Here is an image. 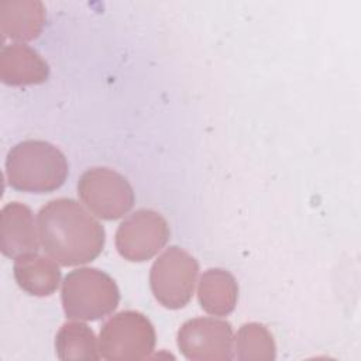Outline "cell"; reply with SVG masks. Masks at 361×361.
I'll list each match as a JSON object with an SVG mask.
<instances>
[{"instance_id":"9","label":"cell","mask_w":361,"mask_h":361,"mask_svg":"<svg viewBox=\"0 0 361 361\" xmlns=\"http://www.w3.org/2000/svg\"><path fill=\"white\" fill-rule=\"evenodd\" d=\"M31 209L20 202L7 203L0 213V250L16 259L20 255L38 252L39 233Z\"/></svg>"},{"instance_id":"3","label":"cell","mask_w":361,"mask_h":361,"mask_svg":"<svg viewBox=\"0 0 361 361\" xmlns=\"http://www.w3.org/2000/svg\"><path fill=\"white\" fill-rule=\"evenodd\" d=\"M61 299L68 319L94 322L116 310L120 292L109 274L83 267L71 271L63 278Z\"/></svg>"},{"instance_id":"5","label":"cell","mask_w":361,"mask_h":361,"mask_svg":"<svg viewBox=\"0 0 361 361\" xmlns=\"http://www.w3.org/2000/svg\"><path fill=\"white\" fill-rule=\"evenodd\" d=\"M199 264L178 245L166 248L152 264L149 286L154 298L166 309H180L192 299Z\"/></svg>"},{"instance_id":"2","label":"cell","mask_w":361,"mask_h":361,"mask_svg":"<svg viewBox=\"0 0 361 361\" xmlns=\"http://www.w3.org/2000/svg\"><path fill=\"white\" fill-rule=\"evenodd\" d=\"M69 173L65 154L44 140L16 144L6 158L8 185L21 192L49 193L59 189Z\"/></svg>"},{"instance_id":"10","label":"cell","mask_w":361,"mask_h":361,"mask_svg":"<svg viewBox=\"0 0 361 361\" xmlns=\"http://www.w3.org/2000/svg\"><path fill=\"white\" fill-rule=\"evenodd\" d=\"M49 76L48 62L31 47L16 42L1 48L0 79L8 86L44 83Z\"/></svg>"},{"instance_id":"8","label":"cell","mask_w":361,"mask_h":361,"mask_svg":"<svg viewBox=\"0 0 361 361\" xmlns=\"http://www.w3.org/2000/svg\"><path fill=\"white\" fill-rule=\"evenodd\" d=\"M233 327L214 317L186 320L178 330V347L192 361H230L233 354Z\"/></svg>"},{"instance_id":"14","label":"cell","mask_w":361,"mask_h":361,"mask_svg":"<svg viewBox=\"0 0 361 361\" xmlns=\"http://www.w3.org/2000/svg\"><path fill=\"white\" fill-rule=\"evenodd\" d=\"M55 353L62 361L100 358L99 344L93 330L80 320L62 324L55 336Z\"/></svg>"},{"instance_id":"4","label":"cell","mask_w":361,"mask_h":361,"mask_svg":"<svg viewBox=\"0 0 361 361\" xmlns=\"http://www.w3.org/2000/svg\"><path fill=\"white\" fill-rule=\"evenodd\" d=\"M155 340V329L145 314L123 310L102 326L99 353L109 361H138L151 355Z\"/></svg>"},{"instance_id":"12","label":"cell","mask_w":361,"mask_h":361,"mask_svg":"<svg viewBox=\"0 0 361 361\" xmlns=\"http://www.w3.org/2000/svg\"><path fill=\"white\" fill-rule=\"evenodd\" d=\"M13 272L17 285L31 296H49L61 282V269L56 262L38 252L17 257Z\"/></svg>"},{"instance_id":"7","label":"cell","mask_w":361,"mask_h":361,"mask_svg":"<svg viewBox=\"0 0 361 361\" xmlns=\"http://www.w3.org/2000/svg\"><path fill=\"white\" fill-rule=\"evenodd\" d=\"M169 226L155 210L138 209L126 217L116 231L118 254L131 262H142L158 254L169 240Z\"/></svg>"},{"instance_id":"1","label":"cell","mask_w":361,"mask_h":361,"mask_svg":"<svg viewBox=\"0 0 361 361\" xmlns=\"http://www.w3.org/2000/svg\"><path fill=\"white\" fill-rule=\"evenodd\" d=\"M37 224L42 248L63 267L87 264L103 251V226L75 199L49 200L39 209Z\"/></svg>"},{"instance_id":"6","label":"cell","mask_w":361,"mask_h":361,"mask_svg":"<svg viewBox=\"0 0 361 361\" xmlns=\"http://www.w3.org/2000/svg\"><path fill=\"white\" fill-rule=\"evenodd\" d=\"M78 195L85 206L103 220H117L134 206V190L118 172L94 166L85 171L78 180Z\"/></svg>"},{"instance_id":"13","label":"cell","mask_w":361,"mask_h":361,"mask_svg":"<svg viewBox=\"0 0 361 361\" xmlns=\"http://www.w3.org/2000/svg\"><path fill=\"white\" fill-rule=\"evenodd\" d=\"M197 298L202 309L213 316L230 314L238 299V283L226 269L210 268L199 279Z\"/></svg>"},{"instance_id":"11","label":"cell","mask_w":361,"mask_h":361,"mask_svg":"<svg viewBox=\"0 0 361 361\" xmlns=\"http://www.w3.org/2000/svg\"><path fill=\"white\" fill-rule=\"evenodd\" d=\"M47 13L39 0H6L0 3V31L16 41H32L45 25Z\"/></svg>"},{"instance_id":"15","label":"cell","mask_w":361,"mask_h":361,"mask_svg":"<svg viewBox=\"0 0 361 361\" xmlns=\"http://www.w3.org/2000/svg\"><path fill=\"white\" fill-rule=\"evenodd\" d=\"M234 358L238 361H274L276 345L269 330L257 322L243 324L234 338Z\"/></svg>"}]
</instances>
